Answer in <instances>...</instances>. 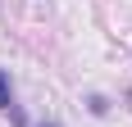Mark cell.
Here are the masks:
<instances>
[{
    "mask_svg": "<svg viewBox=\"0 0 132 127\" xmlns=\"http://www.w3.org/2000/svg\"><path fill=\"white\" fill-rule=\"evenodd\" d=\"M0 114H9V118H14L18 127H27V118H23V109L14 104V82H9V73H5V68H0Z\"/></svg>",
    "mask_w": 132,
    "mask_h": 127,
    "instance_id": "cell-1",
    "label": "cell"
},
{
    "mask_svg": "<svg viewBox=\"0 0 132 127\" xmlns=\"http://www.w3.org/2000/svg\"><path fill=\"white\" fill-rule=\"evenodd\" d=\"M87 109H91V114H109V100H105V95H91Z\"/></svg>",
    "mask_w": 132,
    "mask_h": 127,
    "instance_id": "cell-2",
    "label": "cell"
},
{
    "mask_svg": "<svg viewBox=\"0 0 132 127\" xmlns=\"http://www.w3.org/2000/svg\"><path fill=\"white\" fill-rule=\"evenodd\" d=\"M128 100H132V91H128Z\"/></svg>",
    "mask_w": 132,
    "mask_h": 127,
    "instance_id": "cell-4",
    "label": "cell"
},
{
    "mask_svg": "<svg viewBox=\"0 0 132 127\" xmlns=\"http://www.w3.org/2000/svg\"><path fill=\"white\" fill-rule=\"evenodd\" d=\"M37 127H64V123H55V118H46V123H37Z\"/></svg>",
    "mask_w": 132,
    "mask_h": 127,
    "instance_id": "cell-3",
    "label": "cell"
}]
</instances>
